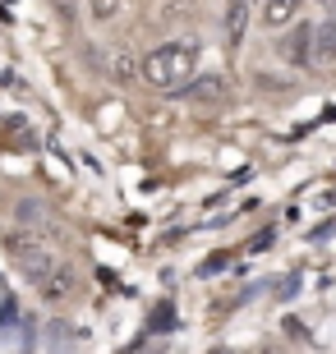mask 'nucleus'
<instances>
[{
  "mask_svg": "<svg viewBox=\"0 0 336 354\" xmlns=\"http://www.w3.org/2000/svg\"><path fill=\"white\" fill-rule=\"evenodd\" d=\"M198 74V46L189 41H166L139 60V79L152 92H184Z\"/></svg>",
  "mask_w": 336,
  "mask_h": 354,
  "instance_id": "1",
  "label": "nucleus"
},
{
  "mask_svg": "<svg viewBox=\"0 0 336 354\" xmlns=\"http://www.w3.org/2000/svg\"><path fill=\"white\" fill-rule=\"evenodd\" d=\"M5 253L19 263V272H24L33 286H42V281L51 276V267L60 263V258L46 249V239L33 235V230H10V235H5Z\"/></svg>",
  "mask_w": 336,
  "mask_h": 354,
  "instance_id": "2",
  "label": "nucleus"
},
{
  "mask_svg": "<svg viewBox=\"0 0 336 354\" xmlns=\"http://www.w3.org/2000/svg\"><path fill=\"white\" fill-rule=\"evenodd\" d=\"M184 97H194L198 106H221L231 97V79L221 69H207V74H194V83L184 88Z\"/></svg>",
  "mask_w": 336,
  "mask_h": 354,
  "instance_id": "3",
  "label": "nucleus"
},
{
  "mask_svg": "<svg viewBox=\"0 0 336 354\" xmlns=\"http://www.w3.org/2000/svg\"><path fill=\"white\" fill-rule=\"evenodd\" d=\"M74 286H78V276H74V267L65 263V258H60V263L51 267V276H46V281H42V299L46 304H60V299H69V295H74Z\"/></svg>",
  "mask_w": 336,
  "mask_h": 354,
  "instance_id": "4",
  "label": "nucleus"
},
{
  "mask_svg": "<svg viewBox=\"0 0 336 354\" xmlns=\"http://www.w3.org/2000/svg\"><path fill=\"white\" fill-rule=\"evenodd\" d=\"M14 221H19V230H33V235H42V230H51V207L46 203H37V198H24V203H14Z\"/></svg>",
  "mask_w": 336,
  "mask_h": 354,
  "instance_id": "5",
  "label": "nucleus"
},
{
  "mask_svg": "<svg viewBox=\"0 0 336 354\" xmlns=\"http://www.w3.org/2000/svg\"><path fill=\"white\" fill-rule=\"evenodd\" d=\"M281 55L290 60V65H309L313 55V24H295L290 32L281 37Z\"/></svg>",
  "mask_w": 336,
  "mask_h": 354,
  "instance_id": "6",
  "label": "nucleus"
},
{
  "mask_svg": "<svg viewBox=\"0 0 336 354\" xmlns=\"http://www.w3.org/2000/svg\"><path fill=\"white\" fill-rule=\"evenodd\" d=\"M299 19V0H263V28H290Z\"/></svg>",
  "mask_w": 336,
  "mask_h": 354,
  "instance_id": "7",
  "label": "nucleus"
},
{
  "mask_svg": "<svg viewBox=\"0 0 336 354\" xmlns=\"http://www.w3.org/2000/svg\"><path fill=\"white\" fill-rule=\"evenodd\" d=\"M309 65H336V24H323V28H313V55H309Z\"/></svg>",
  "mask_w": 336,
  "mask_h": 354,
  "instance_id": "8",
  "label": "nucleus"
},
{
  "mask_svg": "<svg viewBox=\"0 0 336 354\" xmlns=\"http://www.w3.org/2000/svg\"><path fill=\"white\" fill-rule=\"evenodd\" d=\"M249 28V0H226V41L240 46Z\"/></svg>",
  "mask_w": 336,
  "mask_h": 354,
  "instance_id": "9",
  "label": "nucleus"
},
{
  "mask_svg": "<svg viewBox=\"0 0 336 354\" xmlns=\"http://www.w3.org/2000/svg\"><path fill=\"white\" fill-rule=\"evenodd\" d=\"M111 83H130V79H139V60H134L130 51H116L111 60H106V69H102Z\"/></svg>",
  "mask_w": 336,
  "mask_h": 354,
  "instance_id": "10",
  "label": "nucleus"
},
{
  "mask_svg": "<svg viewBox=\"0 0 336 354\" xmlns=\"http://www.w3.org/2000/svg\"><path fill=\"white\" fill-rule=\"evenodd\" d=\"M88 10H92L97 24H111V19L120 14V0H88Z\"/></svg>",
  "mask_w": 336,
  "mask_h": 354,
  "instance_id": "11",
  "label": "nucleus"
},
{
  "mask_svg": "<svg viewBox=\"0 0 336 354\" xmlns=\"http://www.w3.org/2000/svg\"><path fill=\"white\" fill-rule=\"evenodd\" d=\"M55 10H60V14L69 19V14H74V0H55Z\"/></svg>",
  "mask_w": 336,
  "mask_h": 354,
  "instance_id": "12",
  "label": "nucleus"
}]
</instances>
